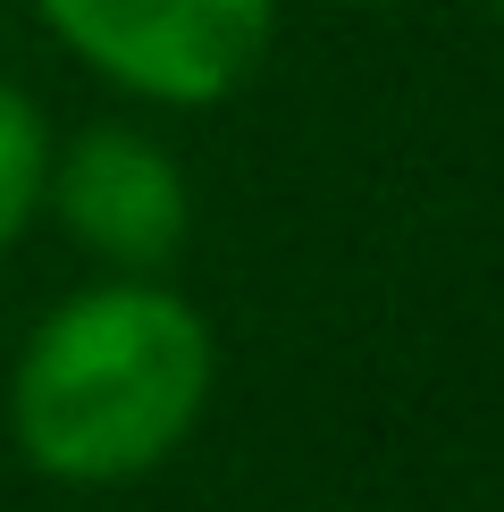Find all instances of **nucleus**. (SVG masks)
I'll use <instances>...</instances> for the list:
<instances>
[{
  "mask_svg": "<svg viewBox=\"0 0 504 512\" xmlns=\"http://www.w3.org/2000/svg\"><path fill=\"white\" fill-rule=\"evenodd\" d=\"M219 336L160 277H101L34 319L9 361V437L59 487L160 471L210 412Z\"/></svg>",
  "mask_w": 504,
  "mask_h": 512,
  "instance_id": "obj_1",
  "label": "nucleus"
},
{
  "mask_svg": "<svg viewBox=\"0 0 504 512\" xmlns=\"http://www.w3.org/2000/svg\"><path fill=\"white\" fill-rule=\"evenodd\" d=\"M101 84L152 110H219L261 76L278 42V0H34Z\"/></svg>",
  "mask_w": 504,
  "mask_h": 512,
  "instance_id": "obj_2",
  "label": "nucleus"
},
{
  "mask_svg": "<svg viewBox=\"0 0 504 512\" xmlns=\"http://www.w3.org/2000/svg\"><path fill=\"white\" fill-rule=\"evenodd\" d=\"M42 210L68 227L76 252H93L110 277H160L194 236V185L160 135L126 118H101L84 135L51 143Z\"/></svg>",
  "mask_w": 504,
  "mask_h": 512,
  "instance_id": "obj_3",
  "label": "nucleus"
},
{
  "mask_svg": "<svg viewBox=\"0 0 504 512\" xmlns=\"http://www.w3.org/2000/svg\"><path fill=\"white\" fill-rule=\"evenodd\" d=\"M42 185H51V118L26 84L0 76V252L42 219Z\"/></svg>",
  "mask_w": 504,
  "mask_h": 512,
  "instance_id": "obj_4",
  "label": "nucleus"
},
{
  "mask_svg": "<svg viewBox=\"0 0 504 512\" xmlns=\"http://www.w3.org/2000/svg\"><path fill=\"white\" fill-rule=\"evenodd\" d=\"M345 9H387V0H345Z\"/></svg>",
  "mask_w": 504,
  "mask_h": 512,
  "instance_id": "obj_5",
  "label": "nucleus"
},
{
  "mask_svg": "<svg viewBox=\"0 0 504 512\" xmlns=\"http://www.w3.org/2000/svg\"><path fill=\"white\" fill-rule=\"evenodd\" d=\"M488 9H496V17H504V0H488Z\"/></svg>",
  "mask_w": 504,
  "mask_h": 512,
  "instance_id": "obj_6",
  "label": "nucleus"
}]
</instances>
